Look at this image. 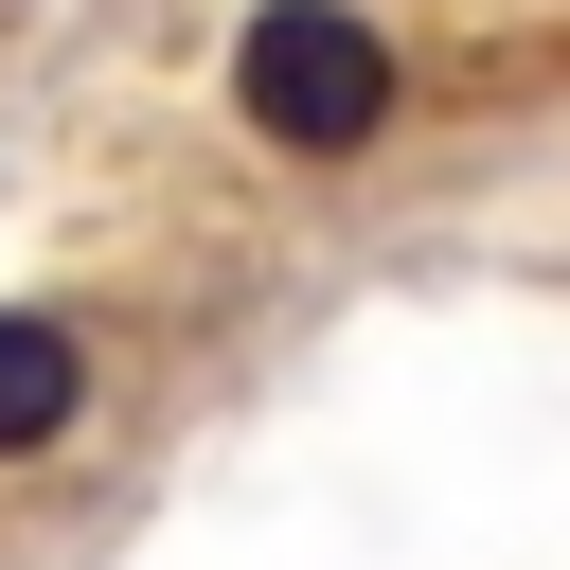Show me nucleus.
Here are the masks:
<instances>
[{
  "label": "nucleus",
  "instance_id": "nucleus-1",
  "mask_svg": "<svg viewBox=\"0 0 570 570\" xmlns=\"http://www.w3.org/2000/svg\"><path fill=\"white\" fill-rule=\"evenodd\" d=\"M232 125L267 160H374L392 142V36L356 0H267L232 36Z\"/></svg>",
  "mask_w": 570,
  "mask_h": 570
},
{
  "label": "nucleus",
  "instance_id": "nucleus-2",
  "mask_svg": "<svg viewBox=\"0 0 570 570\" xmlns=\"http://www.w3.org/2000/svg\"><path fill=\"white\" fill-rule=\"evenodd\" d=\"M89 428V338L53 303H0V463H53Z\"/></svg>",
  "mask_w": 570,
  "mask_h": 570
}]
</instances>
